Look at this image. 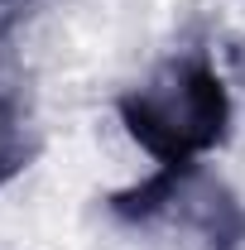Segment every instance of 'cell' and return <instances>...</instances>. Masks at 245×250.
Here are the masks:
<instances>
[{
  "label": "cell",
  "instance_id": "obj_1",
  "mask_svg": "<svg viewBox=\"0 0 245 250\" xmlns=\"http://www.w3.org/2000/svg\"><path fill=\"white\" fill-rule=\"evenodd\" d=\"M116 111L159 168H202L197 159L231 140V92L202 53L163 62L154 82L121 92Z\"/></svg>",
  "mask_w": 245,
  "mask_h": 250
},
{
  "label": "cell",
  "instance_id": "obj_2",
  "mask_svg": "<svg viewBox=\"0 0 245 250\" xmlns=\"http://www.w3.org/2000/svg\"><path fill=\"white\" fill-rule=\"evenodd\" d=\"M183 197L192 202V226L202 231V250H241L245 241V207L212 178H192L183 188Z\"/></svg>",
  "mask_w": 245,
  "mask_h": 250
},
{
  "label": "cell",
  "instance_id": "obj_3",
  "mask_svg": "<svg viewBox=\"0 0 245 250\" xmlns=\"http://www.w3.org/2000/svg\"><path fill=\"white\" fill-rule=\"evenodd\" d=\"M39 154V130H34V116L24 106V96L0 87V188L15 183L24 168Z\"/></svg>",
  "mask_w": 245,
  "mask_h": 250
},
{
  "label": "cell",
  "instance_id": "obj_4",
  "mask_svg": "<svg viewBox=\"0 0 245 250\" xmlns=\"http://www.w3.org/2000/svg\"><path fill=\"white\" fill-rule=\"evenodd\" d=\"M0 5H15V0H0Z\"/></svg>",
  "mask_w": 245,
  "mask_h": 250
}]
</instances>
